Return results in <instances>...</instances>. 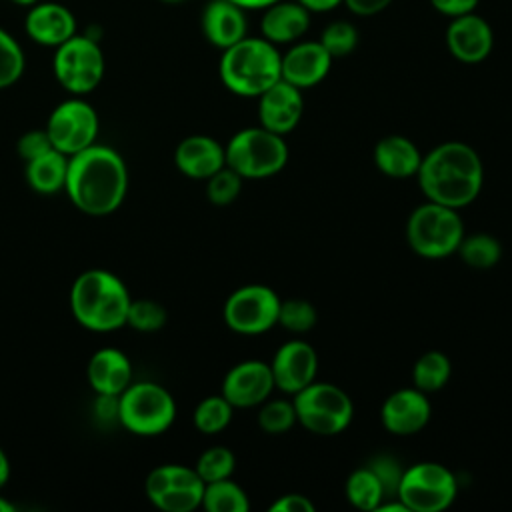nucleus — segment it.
Segmentation results:
<instances>
[{"label": "nucleus", "instance_id": "nucleus-35", "mask_svg": "<svg viewBox=\"0 0 512 512\" xmlns=\"http://www.w3.org/2000/svg\"><path fill=\"white\" fill-rule=\"evenodd\" d=\"M260 412H258V426L266 432V434H284L288 432L296 422V408L292 400H268L260 404Z\"/></svg>", "mask_w": 512, "mask_h": 512}, {"label": "nucleus", "instance_id": "nucleus-18", "mask_svg": "<svg viewBox=\"0 0 512 512\" xmlns=\"http://www.w3.org/2000/svg\"><path fill=\"white\" fill-rule=\"evenodd\" d=\"M332 60L320 40L294 42L280 58V76L300 90L312 88L328 76Z\"/></svg>", "mask_w": 512, "mask_h": 512}, {"label": "nucleus", "instance_id": "nucleus-46", "mask_svg": "<svg viewBox=\"0 0 512 512\" xmlns=\"http://www.w3.org/2000/svg\"><path fill=\"white\" fill-rule=\"evenodd\" d=\"M230 2L238 4V6L244 8V10H264V8L272 6V4L278 2V0H230Z\"/></svg>", "mask_w": 512, "mask_h": 512}, {"label": "nucleus", "instance_id": "nucleus-25", "mask_svg": "<svg viewBox=\"0 0 512 512\" xmlns=\"http://www.w3.org/2000/svg\"><path fill=\"white\" fill-rule=\"evenodd\" d=\"M68 156L52 148L46 154L26 162V180L40 194H56L66 184Z\"/></svg>", "mask_w": 512, "mask_h": 512}, {"label": "nucleus", "instance_id": "nucleus-30", "mask_svg": "<svg viewBox=\"0 0 512 512\" xmlns=\"http://www.w3.org/2000/svg\"><path fill=\"white\" fill-rule=\"evenodd\" d=\"M232 412L234 406L222 396H206L194 410V426L202 432V434H216L222 432L230 420H232Z\"/></svg>", "mask_w": 512, "mask_h": 512}, {"label": "nucleus", "instance_id": "nucleus-2", "mask_svg": "<svg viewBox=\"0 0 512 512\" xmlns=\"http://www.w3.org/2000/svg\"><path fill=\"white\" fill-rule=\"evenodd\" d=\"M416 178L428 200L458 210L480 194L484 166L470 144L450 140L422 156Z\"/></svg>", "mask_w": 512, "mask_h": 512}, {"label": "nucleus", "instance_id": "nucleus-47", "mask_svg": "<svg viewBox=\"0 0 512 512\" xmlns=\"http://www.w3.org/2000/svg\"><path fill=\"white\" fill-rule=\"evenodd\" d=\"M8 476H10V462H8L6 454H4V450L0 448V488L6 484Z\"/></svg>", "mask_w": 512, "mask_h": 512}, {"label": "nucleus", "instance_id": "nucleus-15", "mask_svg": "<svg viewBox=\"0 0 512 512\" xmlns=\"http://www.w3.org/2000/svg\"><path fill=\"white\" fill-rule=\"evenodd\" d=\"M446 46L458 62L478 64L494 48L492 26L474 12L454 16L446 28Z\"/></svg>", "mask_w": 512, "mask_h": 512}, {"label": "nucleus", "instance_id": "nucleus-41", "mask_svg": "<svg viewBox=\"0 0 512 512\" xmlns=\"http://www.w3.org/2000/svg\"><path fill=\"white\" fill-rule=\"evenodd\" d=\"M314 502L304 494H284L270 504V512H314Z\"/></svg>", "mask_w": 512, "mask_h": 512}, {"label": "nucleus", "instance_id": "nucleus-11", "mask_svg": "<svg viewBox=\"0 0 512 512\" xmlns=\"http://www.w3.org/2000/svg\"><path fill=\"white\" fill-rule=\"evenodd\" d=\"M280 302L270 286H240L224 302V322L238 334H262L278 324Z\"/></svg>", "mask_w": 512, "mask_h": 512}, {"label": "nucleus", "instance_id": "nucleus-42", "mask_svg": "<svg viewBox=\"0 0 512 512\" xmlns=\"http://www.w3.org/2000/svg\"><path fill=\"white\" fill-rule=\"evenodd\" d=\"M432 4V8L448 18L466 14V12H474V8L478 6L480 0H428Z\"/></svg>", "mask_w": 512, "mask_h": 512}, {"label": "nucleus", "instance_id": "nucleus-24", "mask_svg": "<svg viewBox=\"0 0 512 512\" xmlns=\"http://www.w3.org/2000/svg\"><path fill=\"white\" fill-rule=\"evenodd\" d=\"M422 162L418 146L400 134H390L378 140L374 148V164L378 170L390 178H410L416 176Z\"/></svg>", "mask_w": 512, "mask_h": 512}, {"label": "nucleus", "instance_id": "nucleus-3", "mask_svg": "<svg viewBox=\"0 0 512 512\" xmlns=\"http://www.w3.org/2000/svg\"><path fill=\"white\" fill-rule=\"evenodd\" d=\"M132 298L118 276L92 268L82 272L70 290V308L78 324L96 332H110L126 324Z\"/></svg>", "mask_w": 512, "mask_h": 512}, {"label": "nucleus", "instance_id": "nucleus-44", "mask_svg": "<svg viewBox=\"0 0 512 512\" xmlns=\"http://www.w3.org/2000/svg\"><path fill=\"white\" fill-rule=\"evenodd\" d=\"M96 416L104 422H112L118 420V396H110V394H98L96 400Z\"/></svg>", "mask_w": 512, "mask_h": 512}, {"label": "nucleus", "instance_id": "nucleus-45", "mask_svg": "<svg viewBox=\"0 0 512 512\" xmlns=\"http://www.w3.org/2000/svg\"><path fill=\"white\" fill-rule=\"evenodd\" d=\"M308 12L312 14H322V12H330L334 8H338L342 4V0H298Z\"/></svg>", "mask_w": 512, "mask_h": 512}, {"label": "nucleus", "instance_id": "nucleus-36", "mask_svg": "<svg viewBox=\"0 0 512 512\" xmlns=\"http://www.w3.org/2000/svg\"><path fill=\"white\" fill-rule=\"evenodd\" d=\"M242 176L230 166H222L210 178H206V196L216 206H226L234 202L242 190Z\"/></svg>", "mask_w": 512, "mask_h": 512}, {"label": "nucleus", "instance_id": "nucleus-33", "mask_svg": "<svg viewBox=\"0 0 512 512\" xmlns=\"http://www.w3.org/2000/svg\"><path fill=\"white\" fill-rule=\"evenodd\" d=\"M318 40L328 50V54L332 58H344V56H348L356 50L360 34H358V28L352 22L334 20L322 30Z\"/></svg>", "mask_w": 512, "mask_h": 512}, {"label": "nucleus", "instance_id": "nucleus-1", "mask_svg": "<svg viewBox=\"0 0 512 512\" xmlns=\"http://www.w3.org/2000/svg\"><path fill=\"white\" fill-rule=\"evenodd\" d=\"M64 190L84 214L106 216L124 202L128 170L120 154L108 146L92 144L68 156Z\"/></svg>", "mask_w": 512, "mask_h": 512}, {"label": "nucleus", "instance_id": "nucleus-22", "mask_svg": "<svg viewBox=\"0 0 512 512\" xmlns=\"http://www.w3.org/2000/svg\"><path fill=\"white\" fill-rule=\"evenodd\" d=\"M174 164L184 176L194 180H206L222 166H226L224 146L210 136H188L176 146Z\"/></svg>", "mask_w": 512, "mask_h": 512}, {"label": "nucleus", "instance_id": "nucleus-10", "mask_svg": "<svg viewBox=\"0 0 512 512\" xmlns=\"http://www.w3.org/2000/svg\"><path fill=\"white\" fill-rule=\"evenodd\" d=\"M458 494L456 476L438 462H416L404 470L398 500L408 512H442Z\"/></svg>", "mask_w": 512, "mask_h": 512}, {"label": "nucleus", "instance_id": "nucleus-5", "mask_svg": "<svg viewBox=\"0 0 512 512\" xmlns=\"http://www.w3.org/2000/svg\"><path fill=\"white\" fill-rule=\"evenodd\" d=\"M462 238L464 224L456 208L428 200L408 216L406 240L422 258H446L458 250Z\"/></svg>", "mask_w": 512, "mask_h": 512}, {"label": "nucleus", "instance_id": "nucleus-29", "mask_svg": "<svg viewBox=\"0 0 512 512\" xmlns=\"http://www.w3.org/2000/svg\"><path fill=\"white\" fill-rule=\"evenodd\" d=\"M456 252L460 254L462 262L468 264L470 268L486 270V268H492L500 260L502 244L498 242V238H494L492 234H486V232H478V234H470V236L464 234Z\"/></svg>", "mask_w": 512, "mask_h": 512}, {"label": "nucleus", "instance_id": "nucleus-37", "mask_svg": "<svg viewBox=\"0 0 512 512\" xmlns=\"http://www.w3.org/2000/svg\"><path fill=\"white\" fill-rule=\"evenodd\" d=\"M126 324H130L134 330H140V332H154L166 324V310L156 300H148V298L132 300L128 306Z\"/></svg>", "mask_w": 512, "mask_h": 512}, {"label": "nucleus", "instance_id": "nucleus-7", "mask_svg": "<svg viewBox=\"0 0 512 512\" xmlns=\"http://www.w3.org/2000/svg\"><path fill=\"white\" fill-rule=\"evenodd\" d=\"M176 418L172 394L154 382H136L118 396V422L132 434L158 436Z\"/></svg>", "mask_w": 512, "mask_h": 512}, {"label": "nucleus", "instance_id": "nucleus-28", "mask_svg": "<svg viewBox=\"0 0 512 512\" xmlns=\"http://www.w3.org/2000/svg\"><path fill=\"white\" fill-rule=\"evenodd\" d=\"M202 508L208 512H248L250 502L246 492L230 478L204 484Z\"/></svg>", "mask_w": 512, "mask_h": 512}, {"label": "nucleus", "instance_id": "nucleus-50", "mask_svg": "<svg viewBox=\"0 0 512 512\" xmlns=\"http://www.w3.org/2000/svg\"><path fill=\"white\" fill-rule=\"evenodd\" d=\"M160 2H166V4H178V2H184V0H160Z\"/></svg>", "mask_w": 512, "mask_h": 512}, {"label": "nucleus", "instance_id": "nucleus-9", "mask_svg": "<svg viewBox=\"0 0 512 512\" xmlns=\"http://www.w3.org/2000/svg\"><path fill=\"white\" fill-rule=\"evenodd\" d=\"M104 68V52L94 36L76 32L54 48V76L58 84L74 96L92 92L102 82Z\"/></svg>", "mask_w": 512, "mask_h": 512}, {"label": "nucleus", "instance_id": "nucleus-13", "mask_svg": "<svg viewBox=\"0 0 512 512\" xmlns=\"http://www.w3.org/2000/svg\"><path fill=\"white\" fill-rule=\"evenodd\" d=\"M270 370L276 388L296 394L316 380L318 354L306 340H288L276 350Z\"/></svg>", "mask_w": 512, "mask_h": 512}, {"label": "nucleus", "instance_id": "nucleus-38", "mask_svg": "<svg viewBox=\"0 0 512 512\" xmlns=\"http://www.w3.org/2000/svg\"><path fill=\"white\" fill-rule=\"evenodd\" d=\"M366 466L378 476L382 490H384V500L398 498V486H400L402 474L406 470V468H402L400 460L392 454H376L366 462Z\"/></svg>", "mask_w": 512, "mask_h": 512}, {"label": "nucleus", "instance_id": "nucleus-32", "mask_svg": "<svg viewBox=\"0 0 512 512\" xmlns=\"http://www.w3.org/2000/svg\"><path fill=\"white\" fill-rule=\"evenodd\" d=\"M26 58L18 40L0 26V90L16 84L24 74Z\"/></svg>", "mask_w": 512, "mask_h": 512}, {"label": "nucleus", "instance_id": "nucleus-23", "mask_svg": "<svg viewBox=\"0 0 512 512\" xmlns=\"http://www.w3.org/2000/svg\"><path fill=\"white\" fill-rule=\"evenodd\" d=\"M88 382L96 394L120 396L132 380V364L118 348H100L88 362Z\"/></svg>", "mask_w": 512, "mask_h": 512}, {"label": "nucleus", "instance_id": "nucleus-26", "mask_svg": "<svg viewBox=\"0 0 512 512\" xmlns=\"http://www.w3.org/2000/svg\"><path fill=\"white\" fill-rule=\"evenodd\" d=\"M450 372V358L440 350H428L416 360L412 368V382L418 390L426 394L436 392L446 386V382L450 380Z\"/></svg>", "mask_w": 512, "mask_h": 512}, {"label": "nucleus", "instance_id": "nucleus-48", "mask_svg": "<svg viewBox=\"0 0 512 512\" xmlns=\"http://www.w3.org/2000/svg\"><path fill=\"white\" fill-rule=\"evenodd\" d=\"M10 2L16 4V6H22V8H30V6H34L40 0H10Z\"/></svg>", "mask_w": 512, "mask_h": 512}, {"label": "nucleus", "instance_id": "nucleus-31", "mask_svg": "<svg viewBox=\"0 0 512 512\" xmlns=\"http://www.w3.org/2000/svg\"><path fill=\"white\" fill-rule=\"evenodd\" d=\"M236 468V456L226 446H212L204 450L196 460V474L202 478L204 484L230 478Z\"/></svg>", "mask_w": 512, "mask_h": 512}, {"label": "nucleus", "instance_id": "nucleus-21", "mask_svg": "<svg viewBox=\"0 0 512 512\" xmlns=\"http://www.w3.org/2000/svg\"><path fill=\"white\" fill-rule=\"evenodd\" d=\"M310 16L298 0H278L272 6L264 8L260 18L262 38L280 46L298 42L310 28Z\"/></svg>", "mask_w": 512, "mask_h": 512}, {"label": "nucleus", "instance_id": "nucleus-43", "mask_svg": "<svg viewBox=\"0 0 512 512\" xmlns=\"http://www.w3.org/2000/svg\"><path fill=\"white\" fill-rule=\"evenodd\" d=\"M394 0H342V4L356 16H376L384 12Z\"/></svg>", "mask_w": 512, "mask_h": 512}, {"label": "nucleus", "instance_id": "nucleus-39", "mask_svg": "<svg viewBox=\"0 0 512 512\" xmlns=\"http://www.w3.org/2000/svg\"><path fill=\"white\" fill-rule=\"evenodd\" d=\"M202 494H204V486L168 488L152 504L164 512H192L202 504Z\"/></svg>", "mask_w": 512, "mask_h": 512}, {"label": "nucleus", "instance_id": "nucleus-27", "mask_svg": "<svg viewBox=\"0 0 512 512\" xmlns=\"http://www.w3.org/2000/svg\"><path fill=\"white\" fill-rule=\"evenodd\" d=\"M348 502L358 510H376L384 500V490L378 476L364 464L356 468L344 486Z\"/></svg>", "mask_w": 512, "mask_h": 512}, {"label": "nucleus", "instance_id": "nucleus-20", "mask_svg": "<svg viewBox=\"0 0 512 512\" xmlns=\"http://www.w3.org/2000/svg\"><path fill=\"white\" fill-rule=\"evenodd\" d=\"M200 28L212 46L224 50L248 36L246 10L230 0H210L202 10Z\"/></svg>", "mask_w": 512, "mask_h": 512}, {"label": "nucleus", "instance_id": "nucleus-4", "mask_svg": "<svg viewBox=\"0 0 512 512\" xmlns=\"http://www.w3.org/2000/svg\"><path fill=\"white\" fill-rule=\"evenodd\" d=\"M278 46L266 38L244 36L236 44L222 50L218 74L222 84L238 96H260L280 76Z\"/></svg>", "mask_w": 512, "mask_h": 512}, {"label": "nucleus", "instance_id": "nucleus-19", "mask_svg": "<svg viewBox=\"0 0 512 512\" xmlns=\"http://www.w3.org/2000/svg\"><path fill=\"white\" fill-rule=\"evenodd\" d=\"M302 112H304L302 90L282 78L258 96L260 126L276 134L284 136L292 132L298 126Z\"/></svg>", "mask_w": 512, "mask_h": 512}, {"label": "nucleus", "instance_id": "nucleus-8", "mask_svg": "<svg viewBox=\"0 0 512 512\" xmlns=\"http://www.w3.org/2000/svg\"><path fill=\"white\" fill-rule=\"evenodd\" d=\"M292 402L298 422L318 436H334L344 432L354 416L350 396L340 386L330 382H310L306 388L294 394Z\"/></svg>", "mask_w": 512, "mask_h": 512}, {"label": "nucleus", "instance_id": "nucleus-14", "mask_svg": "<svg viewBox=\"0 0 512 512\" xmlns=\"http://www.w3.org/2000/svg\"><path fill=\"white\" fill-rule=\"evenodd\" d=\"M274 388L270 364L262 360H244L232 366L222 380V396L234 408L260 406Z\"/></svg>", "mask_w": 512, "mask_h": 512}, {"label": "nucleus", "instance_id": "nucleus-16", "mask_svg": "<svg viewBox=\"0 0 512 512\" xmlns=\"http://www.w3.org/2000/svg\"><path fill=\"white\" fill-rule=\"evenodd\" d=\"M24 32L34 44L56 48L78 32V24L68 6L54 0H40L28 8Z\"/></svg>", "mask_w": 512, "mask_h": 512}, {"label": "nucleus", "instance_id": "nucleus-49", "mask_svg": "<svg viewBox=\"0 0 512 512\" xmlns=\"http://www.w3.org/2000/svg\"><path fill=\"white\" fill-rule=\"evenodd\" d=\"M0 512H14V506L0 496Z\"/></svg>", "mask_w": 512, "mask_h": 512}, {"label": "nucleus", "instance_id": "nucleus-12", "mask_svg": "<svg viewBox=\"0 0 512 512\" xmlns=\"http://www.w3.org/2000/svg\"><path fill=\"white\" fill-rule=\"evenodd\" d=\"M98 114L82 98H68L60 102L48 116L46 132L56 150L66 156H72L92 144L98 136Z\"/></svg>", "mask_w": 512, "mask_h": 512}, {"label": "nucleus", "instance_id": "nucleus-34", "mask_svg": "<svg viewBox=\"0 0 512 512\" xmlns=\"http://www.w3.org/2000/svg\"><path fill=\"white\" fill-rule=\"evenodd\" d=\"M316 320H318V314L312 302L304 298H288L280 302L278 324L284 326L288 332L304 334L314 328Z\"/></svg>", "mask_w": 512, "mask_h": 512}, {"label": "nucleus", "instance_id": "nucleus-6", "mask_svg": "<svg viewBox=\"0 0 512 512\" xmlns=\"http://www.w3.org/2000/svg\"><path fill=\"white\" fill-rule=\"evenodd\" d=\"M226 166L244 180H262L280 172L288 162V146L282 134L264 126L238 130L224 148Z\"/></svg>", "mask_w": 512, "mask_h": 512}, {"label": "nucleus", "instance_id": "nucleus-40", "mask_svg": "<svg viewBox=\"0 0 512 512\" xmlns=\"http://www.w3.org/2000/svg\"><path fill=\"white\" fill-rule=\"evenodd\" d=\"M16 148H18V154L28 162V160H34V158L46 154L54 146H52L46 130H30L20 136Z\"/></svg>", "mask_w": 512, "mask_h": 512}, {"label": "nucleus", "instance_id": "nucleus-17", "mask_svg": "<svg viewBox=\"0 0 512 512\" xmlns=\"http://www.w3.org/2000/svg\"><path fill=\"white\" fill-rule=\"evenodd\" d=\"M432 416L426 392L412 388L394 390L380 408L382 426L394 436H412L420 432Z\"/></svg>", "mask_w": 512, "mask_h": 512}]
</instances>
